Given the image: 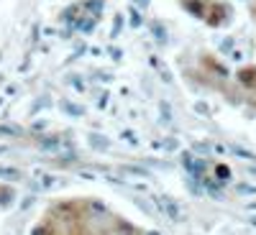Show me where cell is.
<instances>
[{
  "label": "cell",
  "instance_id": "obj_1",
  "mask_svg": "<svg viewBox=\"0 0 256 235\" xmlns=\"http://www.w3.org/2000/svg\"><path fill=\"white\" fill-rule=\"evenodd\" d=\"M208 13L202 15L205 20H208V26H212V28H218V26H223L226 20H228V13H230V8L226 5V3H216V5H210V8H205Z\"/></svg>",
  "mask_w": 256,
  "mask_h": 235
},
{
  "label": "cell",
  "instance_id": "obj_2",
  "mask_svg": "<svg viewBox=\"0 0 256 235\" xmlns=\"http://www.w3.org/2000/svg\"><path fill=\"white\" fill-rule=\"evenodd\" d=\"M238 82L248 90H256V67H241L238 69Z\"/></svg>",
  "mask_w": 256,
  "mask_h": 235
},
{
  "label": "cell",
  "instance_id": "obj_3",
  "mask_svg": "<svg viewBox=\"0 0 256 235\" xmlns=\"http://www.w3.org/2000/svg\"><path fill=\"white\" fill-rule=\"evenodd\" d=\"M202 64H205V67H210V69L216 72L218 77H226V74H228V69L223 67L220 61H216V59H212V56H202Z\"/></svg>",
  "mask_w": 256,
  "mask_h": 235
},
{
  "label": "cell",
  "instance_id": "obj_4",
  "mask_svg": "<svg viewBox=\"0 0 256 235\" xmlns=\"http://www.w3.org/2000/svg\"><path fill=\"white\" fill-rule=\"evenodd\" d=\"M184 8H187L192 15H198V18L205 15V5L200 3V0H184Z\"/></svg>",
  "mask_w": 256,
  "mask_h": 235
},
{
  "label": "cell",
  "instance_id": "obj_5",
  "mask_svg": "<svg viewBox=\"0 0 256 235\" xmlns=\"http://www.w3.org/2000/svg\"><path fill=\"white\" fill-rule=\"evenodd\" d=\"M216 174H218V179H228V177H230V169H228L226 164H218V166H216Z\"/></svg>",
  "mask_w": 256,
  "mask_h": 235
},
{
  "label": "cell",
  "instance_id": "obj_6",
  "mask_svg": "<svg viewBox=\"0 0 256 235\" xmlns=\"http://www.w3.org/2000/svg\"><path fill=\"white\" fill-rule=\"evenodd\" d=\"M10 195H13V192H10L8 187H0V202H3V205H8V202L13 200Z\"/></svg>",
  "mask_w": 256,
  "mask_h": 235
},
{
  "label": "cell",
  "instance_id": "obj_7",
  "mask_svg": "<svg viewBox=\"0 0 256 235\" xmlns=\"http://www.w3.org/2000/svg\"><path fill=\"white\" fill-rule=\"evenodd\" d=\"M254 15H256V13H254Z\"/></svg>",
  "mask_w": 256,
  "mask_h": 235
}]
</instances>
